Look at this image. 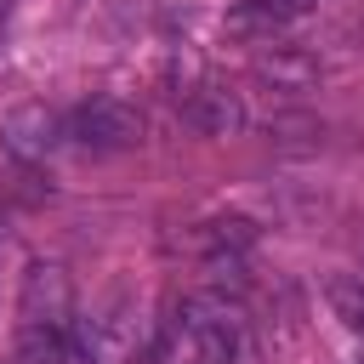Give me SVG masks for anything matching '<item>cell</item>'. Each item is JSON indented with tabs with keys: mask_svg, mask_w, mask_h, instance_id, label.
Returning <instances> with one entry per match:
<instances>
[{
	"mask_svg": "<svg viewBox=\"0 0 364 364\" xmlns=\"http://www.w3.org/2000/svg\"><path fill=\"white\" fill-rule=\"evenodd\" d=\"M171 347L182 364H233L245 353V318L222 296H182L171 318Z\"/></svg>",
	"mask_w": 364,
	"mask_h": 364,
	"instance_id": "obj_1",
	"label": "cell"
},
{
	"mask_svg": "<svg viewBox=\"0 0 364 364\" xmlns=\"http://www.w3.org/2000/svg\"><path fill=\"white\" fill-rule=\"evenodd\" d=\"M63 136L74 148H85V154H131L142 142V114L125 97L97 91V97H85V102H74L63 114Z\"/></svg>",
	"mask_w": 364,
	"mask_h": 364,
	"instance_id": "obj_2",
	"label": "cell"
},
{
	"mask_svg": "<svg viewBox=\"0 0 364 364\" xmlns=\"http://www.w3.org/2000/svg\"><path fill=\"white\" fill-rule=\"evenodd\" d=\"M28 330H74V284L57 262H28L17 284V336Z\"/></svg>",
	"mask_w": 364,
	"mask_h": 364,
	"instance_id": "obj_3",
	"label": "cell"
},
{
	"mask_svg": "<svg viewBox=\"0 0 364 364\" xmlns=\"http://www.w3.org/2000/svg\"><path fill=\"white\" fill-rule=\"evenodd\" d=\"M57 142H63V114L46 108V102H17V108L0 119V148H6L17 165H46Z\"/></svg>",
	"mask_w": 364,
	"mask_h": 364,
	"instance_id": "obj_4",
	"label": "cell"
},
{
	"mask_svg": "<svg viewBox=\"0 0 364 364\" xmlns=\"http://www.w3.org/2000/svg\"><path fill=\"white\" fill-rule=\"evenodd\" d=\"M176 114L193 125V131H205V136H233V131H245V102H239V91L233 85H188L182 97H176Z\"/></svg>",
	"mask_w": 364,
	"mask_h": 364,
	"instance_id": "obj_5",
	"label": "cell"
},
{
	"mask_svg": "<svg viewBox=\"0 0 364 364\" xmlns=\"http://www.w3.org/2000/svg\"><path fill=\"white\" fill-rule=\"evenodd\" d=\"M307 11H313V0H233L228 17H222V28H228L233 40H279V34H290Z\"/></svg>",
	"mask_w": 364,
	"mask_h": 364,
	"instance_id": "obj_6",
	"label": "cell"
},
{
	"mask_svg": "<svg viewBox=\"0 0 364 364\" xmlns=\"http://www.w3.org/2000/svg\"><path fill=\"white\" fill-rule=\"evenodd\" d=\"M324 301H330V313H336L353 336H364V273H336V279L324 284Z\"/></svg>",
	"mask_w": 364,
	"mask_h": 364,
	"instance_id": "obj_7",
	"label": "cell"
}]
</instances>
